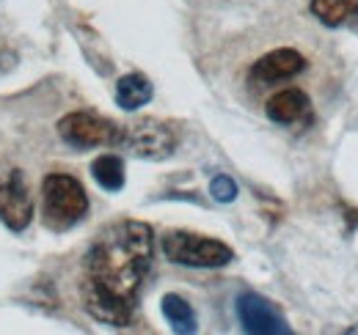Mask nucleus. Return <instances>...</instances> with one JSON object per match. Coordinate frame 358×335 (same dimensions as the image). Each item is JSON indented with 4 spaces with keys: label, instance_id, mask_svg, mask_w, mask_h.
Instances as JSON below:
<instances>
[{
    "label": "nucleus",
    "instance_id": "11",
    "mask_svg": "<svg viewBox=\"0 0 358 335\" xmlns=\"http://www.w3.org/2000/svg\"><path fill=\"white\" fill-rule=\"evenodd\" d=\"M312 14L322 25L339 28L358 17V0H312Z\"/></svg>",
    "mask_w": 358,
    "mask_h": 335
},
{
    "label": "nucleus",
    "instance_id": "2",
    "mask_svg": "<svg viewBox=\"0 0 358 335\" xmlns=\"http://www.w3.org/2000/svg\"><path fill=\"white\" fill-rule=\"evenodd\" d=\"M45 223L52 231H69L89 211V195L83 184L69 173H50L42 184Z\"/></svg>",
    "mask_w": 358,
    "mask_h": 335
},
{
    "label": "nucleus",
    "instance_id": "15",
    "mask_svg": "<svg viewBox=\"0 0 358 335\" xmlns=\"http://www.w3.org/2000/svg\"><path fill=\"white\" fill-rule=\"evenodd\" d=\"M14 64H17L14 50H8L6 44H0V75H6L8 69H14Z\"/></svg>",
    "mask_w": 358,
    "mask_h": 335
},
{
    "label": "nucleus",
    "instance_id": "10",
    "mask_svg": "<svg viewBox=\"0 0 358 335\" xmlns=\"http://www.w3.org/2000/svg\"><path fill=\"white\" fill-rule=\"evenodd\" d=\"M152 94H155V88H152V83H149L143 75H124V77L116 83V102H119V107H124V110H138V107H143V105L152 99Z\"/></svg>",
    "mask_w": 358,
    "mask_h": 335
},
{
    "label": "nucleus",
    "instance_id": "1",
    "mask_svg": "<svg viewBox=\"0 0 358 335\" xmlns=\"http://www.w3.org/2000/svg\"><path fill=\"white\" fill-rule=\"evenodd\" d=\"M155 237L141 220L108 225L83 258V308L102 325L124 327L133 319L141 286L152 269Z\"/></svg>",
    "mask_w": 358,
    "mask_h": 335
},
{
    "label": "nucleus",
    "instance_id": "13",
    "mask_svg": "<svg viewBox=\"0 0 358 335\" xmlns=\"http://www.w3.org/2000/svg\"><path fill=\"white\" fill-rule=\"evenodd\" d=\"M163 316L169 319L171 330L179 335H190L196 333V313L190 308V302H185L179 294H166L163 297Z\"/></svg>",
    "mask_w": 358,
    "mask_h": 335
},
{
    "label": "nucleus",
    "instance_id": "14",
    "mask_svg": "<svg viewBox=\"0 0 358 335\" xmlns=\"http://www.w3.org/2000/svg\"><path fill=\"white\" fill-rule=\"evenodd\" d=\"M210 195H213L218 204H231V201L237 198V184H234V179H229L226 173L215 176V179L210 181Z\"/></svg>",
    "mask_w": 358,
    "mask_h": 335
},
{
    "label": "nucleus",
    "instance_id": "8",
    "mask_svg": "<svg viewBox=\"0 0 358 335\" xmlns=\"http://www.w3.org/2000/svg\"><path fill=\"white\" fill-rule=\"evenodd\" d=\"M306 66V58L295 50V47H278V50H270L268 55H262L248 77L254 85H270V83H281V80H289L295 75H301Z\"/></svg>",
    "mask_w": 358,
    "mask_h": 335
},
{
    "label": "nucleus",
    "instance_id": "5",
    "mask_svg": "<svg viewBox=\"0 0 358 335\" xmlns=\"http://www.w3.org/2000/svg\"><path fill=\"white\" fill-rule=\"evenodd\" d=\"M58 135L75 146V149H96V146H119L122 143V126L113 121L89 113V110H78L69 113L58 121Z\"/></svg>",
    "mask_w": 358,
    "mask_h": 335
},
{
    "label": "nucleus",
    "instance_id": "3",
    "mask_svg": "<svg viewBox=\"0 0 358 335\" xmlns=\"http://www.w3.org/2000/svg\"><path fill=\"white\" fill-rule=\"evenodd\" d=\"M163 255L174 264L199 267V269H218L234 258L229 245L218 239H207L201 234H190V231H169L163 237Z\"/></svg>",
    "mask_w": 358,
    "mask_h": 335
},
{
    "label": "nucleus",
    "instance_id": "9",
    "mask_svg": "<svg viewBox=\"0 0 358 335\" xmlns=\"http://www.w3.org/2000/svg\"><path fill=\"white\" fill-rule=\"evenodd\" d=\"M265 113H268V119L273 124H303V121L312 119V102L301 88H281L278 94H273L268 99Z\"/></svg>",
    "mask_w": 358,
    "mask_h": 335
},
{
    "label": "nucleus",
    "instance_id": "4",
    "mask_svg": "<svg viewBox=\"0 0 358 335\" xmlns=\"http://www.w3.org/2000/svg\"><path fill=\"white\" fill-rule=\"evenodd\" d=\"M133 157L138 160H166L177 149V135L174 129L157 119H141L133 124L122 126V143Z\"/></svg>",
    "mask_w": 358,
    "mask_h": 335
},
{
    "label": "nucleus",
    "instance_id": "12",
    "mask_svg": "<svg viewBox=\"0 0 358 335\" xmlns=\"http://www.w3.org/2000/svg\"><path fill=\"white\" fill-rule=\"evenodd\" d=\"M91 176H94V181H96L102 190L119 193V190L124 187V163H122V157H116V154H102V157L94 160Z\"/></svg>",
    "mask_w": 358,
    "mask_h": 335
},
{
    "label": "nucleus",
    "instance_id": "7",
    "mask_svg": "<svg viewBox=\"0 0 358 335\" xmlns=\"http://www.w3.org/2000/svg\"><path fill=\"white\" fill-rule=\"evenodd\" d=\"M237 319H240V325H243L245 333H257V335L289 333L284 316L273 308V302H268L259 294H243L237 299Z\"/></svg>",
    "mask_w": 358,
    "mask_h": 335
},
{
    "label": "nucleus",
    "instance_id": "6",
    "mask_svg": "<svg viewBox=\"0 0 358 335\" xmlns=\"http://www.w3.org/2000/svg\"><path fill=\"white\" fill-rule=\"evenodd\" d=\"M0 220L11 231H25L34 220V201L25 187V176L14 165H0Z\"/></svg>",
    "mask_w": 358,
    "mask_h": 335
}]
</instances>
